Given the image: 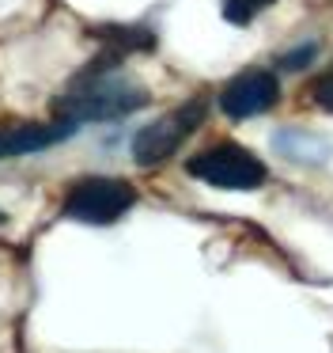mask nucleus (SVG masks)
<instances>
[{
  "label": "nucleus",
  "mask_w": 333,
  "mask_h": 353,
  "mask_svg": "<svg viewBox=\"0 0 333 353\" xmlns=\"http://www.w3.org/2000/svg\"><path fill=\"white\" fill-rule=\"evenodd\" d=\"M314 54H318V46H299V50H292V54L280 57V69H284V72H299V69H307V65L314 61Z\"/></svg>",
  "instance_id": "nucleus-10"
},
{
  "label": "nucleus",
  "mask_w": 333,
  "mask_h": 353,
  "mask_svg": "<svg viewBox=\"0 0 333 353\" xmlns=\"http://www.w3.org/2000/svg\"><path fill=\"white\" fill-rule=\"evenodd\" d=\"M272 0H224V19L227 23H239V27H246L250 19L257 16V12H265Z\"/></svg>",
  "instance_id": "nucleus-9"
},
{
  "label": "nucleus",
  "mask_w": 333,
  "mask_h": 353,
  "mask_svg": "<svg viewBox=\"0 0 333 353\" xmlns=\"http://www.w3.org/2000/svg\"><path fill=\"white\" fill-rule=\"evenodd\" d=\"M186 171L197 183H208L216 190H254V186L265 183V163L235 141L201 148L197 156L186 160Z\"/></svg>",
  "instance_id": "nucleus-3"
},
{
  "label": "nucleus",
  "mask_w": 333,
  "mask_h": 353,
  "mask_svg": "<svg viewBox=\"0 0 333 353\" xmlns=\"http://www.w3.org/2000/svg\"><path fill=\"white\" fill-rule=\"evenodd\" d=\"M148 107V92L136 80L121 72V61L110 54H98L91 65H83L72 80H68L65 95L53 103L57 118L83 125V122H118V118L136 114Z\"/></svg>",
  "instance_id": "nucleus-1"
},
{
  "label": "nucleus",
  "mask_w": 333,
  "mask_h": 353,
  "mask_svg": "<svg viewBox=\"0 0 333 353\" xmlns=\"http://www.w3.org/2000/svg\"><path fill=\"white\" fill-rule=\"evenodd\" d=\"M80 130L68 118H53V122H12L0 125V160H15V156H34L45 148L68 141Z\"/></svg>",
  "instance_id": "nucleus-6"
},
{
  "label": "nucleus",
  "mask_w": 333,
  "mask_h": 353,
  "mask_svg": "<svg viewBox=\"0 0 333 353\" xmlns=\"http://www.w3.org/2000/svg\"><path fill=\"white\" fill-rule=\"evenodd\" d=\"M272 148L292 163H325L330 160V141L314 137L307 130H280L272 137Z\"/></svg>",
  "instance_id": "nucleus-7"
},
{
  "label": "nucleus",
  "mask_w": 333,
  "mask_h": 353,
  "mask_svg": "<svg viewBox=\"0 0 333 353\" xmlns=\"http://www.w3.org/2000/svg\"><path fill=\"white\" fill-rule=\"evenodd\" d=\"M204 118H208V103L204 99H189V103H182V107H174L171 114L155 118V122L144 125L133 137V160L140 163V168H155V163L171 160V156L201 130Z\"/></svg>",
  "instance_id": "nucleus-4"
},
{
  "label": "nucleus",
  "mask_w": 333,
  "mask_h": 353,
  "mask_svg": "<svg viewBox=\"0 0 333 353\" xmlns=\"http://www.w3.org/2000/svg\"><path fill=\"white\" fill-rule=\"evenodd\" d=\"M133 205H136L133 183L114 179V175H83L65 190V198H61V216H65V221H76V224L106 228V224L121 221Z\"/></svg>",
  "instance_id": "nucleus-2"
},
{
  "label": "nucleus",
  "mask_w": 333,
  "mask_h": 353,
  "mask_svg": "<svg viewBox=\"0 0 333 353\" xmlns=\"http://www.w3.org/2000/svg\"><path fill=\"white\" fill-rule=\"evenodd\" d=\"M0 224H4V213H0Z\"/></svg>",
  "instance_id": "nucleus-12"
},
{
  "label": "nucleus",
  "mask_w": 333,
  "mask_h": 353,
  "mask_svg": "<svg viewBox=\"0 0 333 353\" xmlns=\"http://www.w3.org/2000/svg\"><path fill=\"white\" fill-rule=\"evenodd\" d=\"M314 103L333 114V77H322V80L314 84Z\"/></svg>",
  "instance_id": "nucleus-11"
},
{
  "label": "nucleus",
  "mask_w": 333,
  "mask_h": 353,
  "mask_svg": "<svg viewBox=\"0 0 333 353\" xmlns=\"http://www.w3.org/2000/svg\"><path fill=\"white\" fill-rule=\"evenodd\" d=\"M95 39L103 42V54L125 61L129 54H144V50H155V34L148 27H103L95 31Z\"/></svg>",
  "instance_id": "nucleus-8"
},
{
  "label": "nucleus",
  "mask_w": 333,
  "mask_h": 353,
  "mask_svg": "<svg viewBox=\"0 0 333 353\" xmlns=\"http://www.w3.org/2000/svg\"><path fill=\"white\" fill-rule=\"evenodd\" d=\"M216 103L227 118L246 122V118H257V114H265V110H272L280 103V80H277V72H269V69H246L235 80H227Z\"/></svg>",
  "instance_id": "nucleus-5"
}]
</instances>
